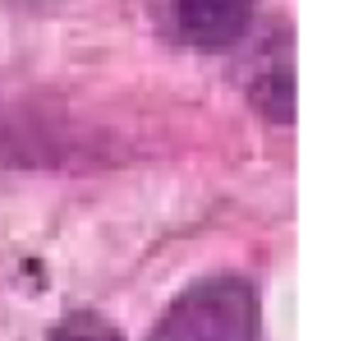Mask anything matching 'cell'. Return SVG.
Returning <instances> with one entry per match:
<instances>
[{
  "label": "cell",
  "mask_w": 363,
  "mask_h": 341,
  "mask_svg": "<svg viewBox=\"0 0 363 341\" xmlns=\"http://www.w3.org/2000/svg\"><path fill=\"white\" fill-rule=\"evenodd\" d=\"M147 341H262V296L244 277H203L170 300Z\"/></svg>",
  "instance_id": "cell-1"
},
{
  "label": "cell",
  "mask_w": 363,
  "mask_h": 341,
  "mask_svg": "<svg viewBox=\"0 0 363 341\" xmlns=\"http://www.w3.org/2000/svg\"><path fill=\"white\" fill-rule=\"evenodd\" d=\"M253 0H175V28L203 51H225L248 33Z\"/></svg>",
  "instance_id": "cell-2"
},
{
  "label": "cell",
  "mask_w": 363,
  "mask_h": 341,
  "mask_svg": "<svg viewBox=\"0 0 363 341\" xmlns=\"http://www.w3.org/2000/svg\"><path fill=\"white\" fill-rule=\"evenodd\" d=\"M46 341H124V337L101 314H69V318L55 323V332Z\"/></svg>",
  "instance_id": "cell-4"
},
{
  "label": "cell",
  "mask_w": 363,
  "mask_h": 341,
  "mask_svg": "<svg viewBox=\"0 0 363 341\" xmlns=\"http://www.w3.org/2000/svg\"><path fill=\"white\" fill-rule=\"evenodd\" d=\"M248 97H253L272 120H281V125L294 120V65H290V51H285V46L262 65V70H257Z\"/></svg>",
  "instance_id": "cell-3"
}]
</instances>
